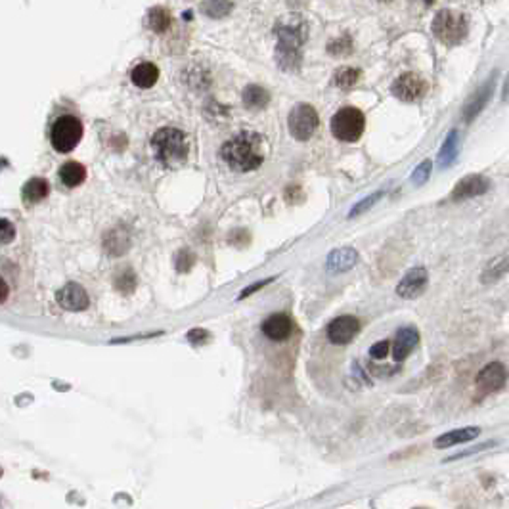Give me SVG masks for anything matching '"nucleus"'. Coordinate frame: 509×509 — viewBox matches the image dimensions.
I'll return each mask as SVG.
<instances>
[{
  "mask_svg": "<svg viewBox=\"0 0 509 509\" xmlns=\"http://www.w3.org/2000/svg\"><path fill=\"white\" fill-rule=\"evenodd\" d=\"M221 155L232 171H255L264 163L263 138L257 132H239L222 146Z\"/></svg>",
  "mask_w": 509,
  "mask_h": 509,
  "instance_id": "f257e3e1",
  "label": "nucleus"
},
{
  "mask_svg": "<svg viewBox=\"0 0 509 509\" xmlns=\"http://www.w3.org/2000/svg\"><path fill=\"white\" fill-rule=\"evenodd\" d=\"M152 149L157 161L165 167H178L184 163L190 154V142L180 129L165 127L157 130L152 138Z\"/></svg>",
  "mask_w": 509,
  "mask_h": 509,
  "instance_id": "f03ea898",
  "label": "nucleus"
},
{
  "mask_svg": "<svg viewBox=\"0 0 509 509\" xmlns=\"http://www.w3.org/2000/svg\"><path fill=\"white\" fill-rule=\"evenodd\" d=\"M305 43V31L299 27H282L278 31L276 58L278 65L288 71L299 69L301 65V44Z\"/></svg>",
  "mask_w": 509,
  "mask_h": 509,
  "instance_id": "7ed1b4c3",
  "label": "nucleus"
},
{
  "mask_svg": "<svg viewBox=\"0 0 509 509\" xmlns=\"http://www.w3.org/2000/svg\"><path fill=\"white\" fill-rule=\"evenodd\" d=\"M433 33L446 46H456L466 38L467 18L460 12L442 10V12L436 14L435 21H433Z\"/></svg>",
  "mask_w": 509,
  "mask_h": 509,
  "instance_id": "20e7f679",
  "label": "nucleus"
},
{
  "mask_svg": "<svg viewBox=\"0 0 509 509\" xmlns=\"http://www.w3.org/2000/svg\"><path fill=\"white\" fill-rule=\"evenodd\" d=\"M83 138V123L73 115H62L54 125L50 132V142L54 146L56 152L60 154H69L73 152L77 144Z\"/></svg>",
  "mask_w": 509,
  "mask_h": 509,
  "instance_id": "39448f33",
  "label": "nucleus"
},
{
  "mask_svg": "<svg viewBox=\"0 0 509 509\" xmlns=\"http://www.w3.org/2000/svg\"><path fill=\"white\" fill-rule=\"evenodd\" d=\"M364 129H366V119L362 111L356 107H343L332 119L333 136L341 142L360 140Z\"/></svg>",
  "mask_w": 509,
  "mask_h": 509,
  "instance_id": "423d86ee",
  "label": "nucleus"
},
{
  "mask_svg": "<svg viewBox=\"0 0 509 509\" xmlns=\"http://www.w3.org/2000/svg\"><path fill=\"white\" fill-rule=\"evenodd\" d=\"M288 125H289V132H291V136H293L295 140L307 142L313 138L316 129H318L320 125L318 113H316V110H314L313 105L308 104L295 105L293 110H291V113H289Z\"/></svg>",
  "mask_w": 509,
  "mask_h": 509,
  "instance_id": "0eeeda50",
  "label": "nucleus"
},
{
  "mask_svg": "<svg viewBox=\"0 0 509 509\" xmlns=\"http://www.w3.org/2000/svg\"><path fill=\"white\" fill-rule=\"evenodd\" d=\"M427 93V83L419 75L404 73L394 80L393 94L402 102H417Z\"/></svg>",
  "mask_w": 509,
  "mask_h": 509,
  "instance_id": "6e6552de",
  "label": "nucleus"
},
{
  "mask_svg": "<svg viewBox=\"0 0 509 509\" xmlns=\"http://www.w3.org/2000/svg\"><path fill=\"white\" fill-rule=\"evenodd\" d=\"M427 283H429L427 271L424 266H416L406 272V276L400 280V283L397 285V293L402 299H417L427 289Z\"/></svg>",
  "mask_w": 509,
  "mask_h": 509,
  "instance_id": "1a4fd4ad",
  "label": "nucleus"
},
{
  "mask_svg": "<svg viewBox=\"0 0 509 509\" xmlns=\"http://www.w3.org/2000/svg\"><path fill=\"white\" fill-rule=\"evenodd\" d=\"M360 333V322L355 316H339L327 325V337L333 345H347Z\"/></svg>",
  "mask_w": 509,
  "mask_h": 509,
  "instance_id": "9d476101",
  "label": "nucleus"
},
{
  "mask_svg": "<svg viewBox=\"0 0 509 509\" xmlns=\"http://www.w3.org/2000/svg\"><path fill=\"white\" fill-rule=\"evenodd\" d=\"M505 377H508V372H505V366H503V364H486L485 368L481 369V374L477 375L478 391L485 394L496 393V391H500V389L505 385Z\"/></svg>",
  "mask_w": 509,
  "mask_h": 509,
  "instance_id": "9b49d317",
  "label": "nucleus"
},
{
  "mask_svg": "<svg viewBox=\"0 0 509 509\" xmlns=\"http://www.w3.org/2000/svg\"><path fill=\"white\" fill-rule=\"evenodd\" d=\"M56 299L60 303V307L65 308V310H73V313H79V310H85L90 305V299H88V293L85 291L83 285L79 283H65L58 293H56Z\"/></svg>",
  "mask_w": 509,
  "mask_h": 509,
  "instance_id": "f8f14e48",
  "label": "nucleus"
},
{
  "mask_svg": "<svg viewBox=\"0 0 509 509\" xmlns=\"http://www.w3.org/2000/svg\"><path fill=\"white\" fill-rule=\"evenodd\" d=\"M490 190V180L483 174H471V177L461 178L452 191V201H466L471 197L483 196Z\"/></svg>",
  "mask_w": 509,
  "mask_h": 509,
  "instance_id": "ddd939ff",
  "label": "nucleus"
},
{
  "mask_svg": "<svg viewBox=\"0 0 509 509\" xmlns=\"http://www.w3.org/2000/svg\"><path fill=\"white\" fill-rule=\"evenodd\" d=\"M358 263V251L352 247H343L330 253V257L325 261V268L330 274H341V272L352 271Z\"/></svg>",
  "mask_w": 509,
  "mask_h": 509,
  "instance_id": "4468645a",
  "label": "nucleus"
},
{
  "mask_svg": "<svg viewBox=\"0 0 509 509\" xmlns=\"http://www.w3.org/2000/svg\"><path fill=\"white\" fill-rule=\"evenodd\" d=\"M419 343V332L416 327H402L399 333H397V339L393 343V358L397 362H402L406 360L408 356L414 352V349Z\"/></svg>",
  "mask_w": 509,
  "mask_h": 509,
  "instance_id": "2eb2a0df",
  "label": "nucleus"
},
{
  "mask_svg": "<svg viewBox=\"0 0 509 509\" xmlns=\"http://www.w3.org/2000/svg\"><path fill=\"white\" fill-rule=\"evenodd\" d=\"M293 332V322L285 314H272L264 320L263 333L272 341H285Z\"/></svg>",
  "mask_w": 509,
  "mask_h": 509,
  "instance_id": "dca6fc26",
  "label": "nucleus"
},
{
  "mask_svg": "<svg viewBox=\"0 0 509 509\" xmlns=\"http://www.w3.org/2000/svg\"><path fill=\"white\" fill-rule=\"evenodd\" d=\"M481 435V429L478 427H461V429H454L448 431L444 435H441L435 441L436 448H450L456 446V444H461V442H469L473 439H477Z\"/></svg>",
  "mask_w": 509,
  "mask_h": 509,
  "instance_id": "f3484780",
  "label": "nucleus"
},
{
  "mask_svg": "<svg viewBox=\"0 0 509 509\" xmlns=\"http://www.w3.org/2000/svg\"><path fill=\"white\" fill-rule=\"evenodd\" d=\"M130 79H132V83H135L136 86H140V88H152V86L157 83V79H159V69H157L155 63L144 62L132 69Z\"/></svg>",
  "mask_w": 509,
  "mask_h": 509,
  "instance_id": "a211bd4d",
  "label": "nucleus"
},
{
  "mask_svg": "<svg viewBox=\"0 0 509 509\" xmlns=\"http://www.w3.org/2000/svg\"><path fill=\"white\" fill-rule=\"evenodd\" d=\"M48 194H50V186L44 178H31V180L23 186L21 197H23L25 203L33 205V203L43 201Z\"/></svg>",
  "mask_w": 509,
  "mask_h": 509,
  "instance_id": "6ab92c4d",
  "label": "nucleus"
},
{
  "mask_svg": "<svg viewBox=\"0 0 509 509\" xmlns=\"http://www.w3.org/2000/svg\"><path fill=\"white\" fill-rule=\"evenodd\" d=\"M268 102H271V94L268 90H264L263 86L251 85L243 90V104L249 110H263Z\"/></svg>",
  "mask_w": 509,
  "mask_h": 509,
  "instance_id": "aec40b11",
  "label": "nucleus"
},
{
  "mask_svg": "<svg viewBox=\"0 0 509 509\" xmlns=\"http://www.w3.org/2000/svg\"><path fill=\"white\" fill-rule=\"evenodd\" d=\"M60 178H62V182L68 186V188H75V186L85 182L86 169L80 165V163L69 161V163H65V165L60 169Z\"/></svg>",
  "mask_w": 509,
  "mask_h": 509,
  "instance_id": "412c9836",
  "label": "nucleus"
},
{
  "mask_svg": "<svg viewBox=\"0 0 509 509\" xmlns=\"http://www.w3.org/2000/svg\"><path fill=\"white\" fill-rule=\"evenodd\" d=\"M104 246L105 251L110 253V255H123L129 249L130 238L125 232H121V230H113V232L105 236Z\"/></svg>",
  "mask_w": 509,
  "mask_h": 509,
  "instance_id": "4be33fe9",
  "label": "nucleus"
},
{
  "mask_svg": "<svg viewBox=\"0 0 509 509\" xmlns=\"http://www.w3.org/2000/svg\"><path fill=\"white\" fill-rule=\"evenodd\" d=\"M460 152V142H458V132H452L448 136L444 146L441 149V155H439V165L441 169H446L448 165H452L456 159V155Z\"/></svg>",
  "mask_w": 509,
  "mask_h": 509,
  "instance_id": "5701e85b",
  "label": "nucleus"
},
{
  "mask_svg": "<svg viewBox=\"0 0 509 509\" xmlns=\"http://www.w3.org/2000/svg\"><path fill=\"white\" fill-rule=\"evenodd\" d=\"M147 19H149V27H152L155 33H165L167 29L171 27V14H169L167 8H152Z\"/></svg>",
  "mask_w": 509,
  "mask_h": 509,
  "instance_id": "b1692460",
  "label": "nucleus"
},
{
  "mask_svg": "<svg viewBox=\"0 0 509 509\" xmlns=\"http://www.w3.org/2000/svg\"><path fill=\"white\" fill-rule=\"evenodd\" d=\"M358 80H360V71L355 68H341L335 71V77H333V83L339 86V88H343V90H349V88H352V86L358 85Z\"/></svg>",
  "mask_w": 509,
  "mask_h": 509,
  "instance_id": "393cba45",
  "label": "nucleus"
},
{
  "mask_svg": "<svg viewBox=\"0 0 509 509\" xmlns=\"http://www.w3.org/2000/svg\"><path fill=\"white\" fill-rule=\"evenodd\" d=\"M505 271H508V257L502 255V257L496 258V261H492V263L486 266L485 274H483V280H485L486 283L496 282V280H500V278L505 274Z\"/></svg>",
  "mask_w": 509,
  "mask_h": 509,
  "instance_id": "a878e982",
  "label": "nucleus"
},
{
  "mask_svg": "<svg viewBox=\"0 0 509 509\" xmlns=\"http://www.w3.org/2000/svg\"><path fill=\"white\" fill-rule=\"evenodd\" d=\"M115 288L121 291V293H125V295H129V293H132L135 291V288H136V276H135V272L132 271H123L119 276L115 278Z\"/></svg>",
  "mask_w": 509,
  "mask_h": 509,
  "instance_id": "bb28decb",
  "label": "nucleus"
},
{
  "mask_svg": "<svg viewBox=\"0 0 509 509\" xmlns=\"http://www.w3.org/2000/svg\"><path fill=\"white\" fill-rule=\"evenodd\" d=\"M203 10L211 16V18H222L232 10V2L230 0H209L207 6H203Z\"/></svg>",
  "mask_w": 509,
  "mask_h": 509,
  "instance_id": "cd10ccee",
  "label": "nucleus"
},
{
  "mask_svg": "<svg viewBox=\"0 0 509 509\" xmlns=\"http://www.w3.org/2000/svg\"><path fill=\"white\" fill-rule=\"evenodd\" d=\"M194 263H196V255H194L190 249H180V251H178L177 261H174L178 272H190Z\"/></svg>",
  "mask_w": 509,
  "mask_h": 509,
  "instance_id": "c85d7f7f",
  "label": "nucleus"
},
{
  "mask_svg": "<svg viewBox=\"0 0 509 509\" xmlns=\"http://www.w3.org/2000/svg\"><path fill=\"white\" fill-rule=\"evenodd\" d=\"M431 167H433V163H431L429 159L424 161L421 165L417 167L416 171H414V177H411V180H414V184H416V186H421V184H425L427 180H429V177H431Z\"/></svg>",
  "mask_w": 509,
  "mask_h": 509,
  "instance_id": "c756f323",
  "label": "nucleus"
},
{
  "mask_svg": "<svg viewBox=\"0 0 509 509\" xmlns=\"http://www.w3.org/2000/svg\"><path fill=\"white\" fill-rule=\"evenodd\" d=\"M16 238V228L6 219H0V243H12Z\"/></svg>",
  "mask_w": 509,
  "mask_h": 509,
  "instance_id": "7c9ffc66",
  "label": "nucleus"
},
{
  "mask_svg": "<svg viewBox=\"0 0 509 509\" xmlns=\"http://www.w3.org/2000/svg\"><path fill=\"white\" fill-rule=\"evenodd\" d=\"M389 349H391V341L389 339H383L379 343H375L372 349H369V356L375 358V360H383L389 355Z\"/></svg>",
  "mask_w": 509,
  "mask_h": 509,
  "instance_id": "2f4dec72",
  "label": "nucleus"
},
{
  "mask_svg": "<svg viewBox=\"0 0 509 509\" xmlns=\"http://www.w3.org/2000/svg\"><path fill=\"white\" fill-rule=\"evenodd\" d=\"M381 196H383V191H377L375 196H369L368 199H364V201H360L355 209H352V211H350L349 216H356V215H360V213H364V211H368V209L372 207V205H374V203L377 201V199H379Z\"/></svg>",
  "mask_w": 509,
  "mask_h": 509,
  "instance_id": "473e14b6",
  "label": "nucleus"
},
{
  "mask_svg": "<svg viewBox=\"0 0 509 509\" xmlns=\"http://www.w3.org/2000/svg\"><path fill=\"white\" fill-rule=\"evenodd\" d=\"M188 341H190L191 345H205V341L209 339V333L205 332V330H201V327H194L191 332H188Z\"/></svg>",
  "mask_w": 509,
  "mask_h": 509,
  "instance_id": "72a5a7b5",
  "label": "nucleus"
},
{
  "mask_svg": "<svg viewBox=\"0 0 509 509\" xmlns=\"http://www.w3.org/2000/svg\"><path fill=\"white\" fill-rule=\"evenodd\" d=\"M271 282H274V278H266V280H258L257 283H253V285H247L241 293H239V299H247L249 295H253V293H257L258 289H263L264 285H268Z\"/></svg>",
  "mask_w": 509,
  "mask_h": 509,
  "instance_id": "f704fd0d",
  "label": "nucleus"
},
{
  "mask_svg": "<svg viewBox=\"0 0 509 509\" xmlns=\"http://www.w3.org/2000/svg\"><path fill=\"white\" fill-rule=\"evenodd\" d=\"M10 295V289H8V283L0 278V303H4Z\"/></svg>",
  "mask_w": 509,
  "mask_h": 509,
  "instance_id": "c9c22d12",
  "label": "nucleus"
},
{
  "mask_svg": "<svg viewBox=\"0 0 509 509\" xmlns=\"http://www.w3.org/2000/svg\"><path fill=\"white\" fill-rule=\"evenodd\" d=\"M431 2H433V0H427V4H431Z\"/></svg>",
  "mask_w": 509,
  "mask_h": 509,
  "instance_id": "e433bc0d",
  "label": "nucleus"
}]
</instances>
